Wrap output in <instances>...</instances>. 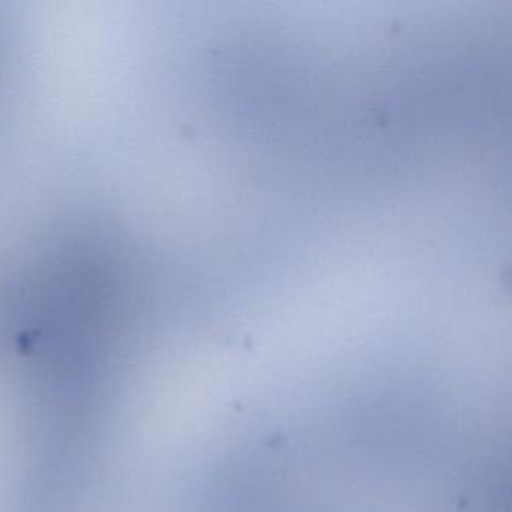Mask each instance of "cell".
I'll return each mask as SVG.
<instances>
[{
  "label": "cell",
  "mask_w": 512,
  "mask_h": 512,
  "mask_svg": "<svg viewBox=\"0 0 512 512\" xmlns=\"http://www.w3.org/2000/svg\"><path fill=\"white\" fill-rule=\"evenodd\" d=\"M209 289H211V287H209ZM208 292H209V290H208ZM208 292H206V293H208ZM206 293H205V295H206ZM202 296H203V295H202ZM202 296H199V298H202ZM199 298H196V299H199ZM196 299H193V301H196ZM188 302H191V301H188ZM188 302H185V304H188ZM181 305H182V304H181Z\"/></svg>",
  "instance_id": "cell-1"
}]
</instances>
